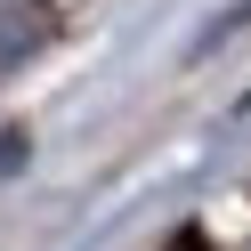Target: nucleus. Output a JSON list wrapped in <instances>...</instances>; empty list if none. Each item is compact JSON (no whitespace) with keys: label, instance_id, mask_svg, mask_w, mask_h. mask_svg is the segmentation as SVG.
<instances>
[{"label":"nucleus","instance_id":"1","mask_svg":"<svg viewBox=\"0 0 251 251\" xmlns=\"http://www.w3.org/2000/svg\"><path fill=\"white\" fill-rule=\"evenodd\" d=\"M49 0H0V81L25 65V57H41V41H49Z\"/></svg>","mask_w":251,"mask_h":251}]
</instances>
